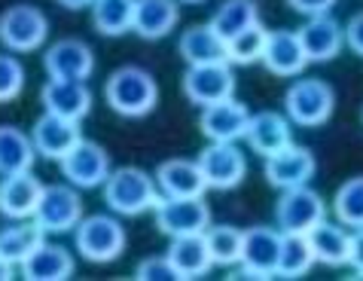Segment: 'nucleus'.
<instances>
[{
    "mask_svg": "<svg viewBox=\"0 0 363 281\" xmlns=\"http://www.w3.org/2000/svg\"><path fill=\"white\" fill-rule=\"evenodd\" d=\"M333 107H336V95H333V89L324 79H299L284 95V110L290 123L306 128L324 126L333 116Z\"/></svg>",
    "mask_w": 363,
    "mask_h": 281,
    "instance_id": "obj_4",
    "label": "nucleus"
},
{
    "mask_svg": "<svg viewBox=\"0 0 363 281\" xmlns=\"http://www.w3.org/2000/svg\"><path fill=\"white\" fill-rule=\"evenodd\" d=\"M311 250H315V260L324 266H348V254H351V236L345 233V224H320L308 233Z\"/></svg>",
    "mask_w": 363,
    "mask_h": 281,
    "instance_id": "obj_27",
    "label": "nucleus"
},
{
    "mask_svg": "<svg viewBox=\"0 0 363 281\" xmlns=\"http://www.w3.org/2000/svg\"><path fill=\"white\" fill-rule=\"evenodd\" d=\"M245 138L259 156H275L278 150L294 144V135H290V116H281V114H275V110L250 114Z\"/></svg>",
    "mask_w": 363,
    "mask_h": 281,
    "instance_id": "obj_21",
    "label": "nucleus"
},
{
    "mask_svg": "<svg viewBox=\"0 0 363 281\" xmlns=\"http://www.w3.org/2000/svg\"><path fill=\"white\" fill-rule=\"evenodd\" d=\"M25 89V67L16 55H0V104L16 101Z\"/></svg>",
    "mask_w": 363,
    "mask_h": 281,
    "instance_id": "obj_36",
    "label": "nucleus"
},
{
    "mask_svg": "<svg viewBox=\"0 0 363 281\" xmlns=\"http://www.w3.org/2000/svg\"><path fill=\"white\" fill-rule=\"evenodd\" d=\"M104 202L110 205L113 214H123V217H138L144 211L156 208L159 202L156 175H147L144 168H135V165L116 168L104 180Z\"/></svg>",
    "mask_w": 363,
    "mask_h": 281,
    "instance_id": "obj_2",
    "label": "nucleus"
},
{
    "mask_svg": "<svg viewBox=\"0 0 363 281\" xmlns=\"http://www.w3.org/2000/svg\"><path fill=\"white\" fill-rule=\"evenodd\" d=\"M327 217V205L308 184L281 189L278 208H275V224L281 233H302L308 236L320 220Z\"/></svg>",
    "mask_w": 363,
    "mask_h": 281,
    "instance_id": "obj_7",
    "label": "nucleus"
},
{
    "mask_svg": "<svg viewBox=\"0 0 363 281\" xmlns=\"http://www.w3.org/2000/svg\"><path fill=\"white\" fill-rule=\"evenodd\" d=\"M65 9H83V6H92L95 0H58Z\"/></svg>",
    "mask_w": 363,
    "mask_h": 281,
    "instance_id": "obj_41",
    "label": "nucleus"
},
{
    "mask_svg": "<svg viewBox=\"0 0 363 281\" xmlns=\"http://www.w3.org/2000/svg\"><path fill=\"white\" fill-rule=\"evenodd\" d=\"M22 275L28 281H67L74 275V257H70V250L62 245L43 242L22 263Z\"/></svg>",
    "mask_w": 363,
    "mask_h": 281,
    "instance_id": "obj_25",
    "label": "nucleus"
},
{
    "mask_svg": "<svg viewBox=\"0 0 363 281\" xmlns=\"http://www.w3.org/2000/svg\"><path fill=\"white\" fill-rule=\"evenodd\" d=\"M315 168H318V162H315V156H311V150L296 147V144L278 150L275 156H266V180L278 189L308 184Z\"/></svg>",
    "mask_w": 363,
    "mask_h": 281,
    "instance_id": "obj_15",
    "label": "nucleus"
},
{
    "mask_svg": "<svg viewBox=\"0 0 363 281\" xmlns=\"http://www.w3.org/2000/svg\"><path fill=\"white\" fill-rule=\"evenodd\" d=\"M104 98L119 116L140 119L156 107L159 86H156V79H153L150 70L125 65V67H119V70L110 74L107 86H104Z\"/></svg>",
    "mask_w": 363,
    "mask_h": 281,
    "instance_id": "obj_1",
    "label": "nucleus"
},
{
    "mask_svg": "<svg viewBox=\"0 0 363 281\" xmlns=\"http://www.w3.org/2000/svg\"><path fill=\"white\" fill-rule=\"evenodd\" d=\"M62 175L67 177V184H74L79 189H92V187H104V180L110 175V156L107 150L95 144V140H79L62 159Z\"/></svg>",
    "mask_w": 363,
    "mask_h": 281,
    "instance_id": "obj_12",
    "label": "nucleus"
},
{
    "mask_svg": "<svg viewBox=\"0 0 363 281\" xmlns=\"http://www.w3.org/2000/svg\"><path fill=\"white\" fill-rule=\"evenodd\" d=\"M34 147L40 156L46 159H62L74 150L79 140H83V135H79V123L77 119H67V116H58V114H46L34 123Z\"/></svg>",
    "mask_w": 363,
    "mask_h": 281,
    "instance_id": "obj_13",
    "label": "nucleus"
},
{
    "mask_svg": "<svg viewBox=\"0 0 363 281\" xmlns=\"http://www.w3.org/2000/svg\"><path fill=\"white\" fill-rule=\"evenodd\" d=\"M40 98H43V107L49 110V114L77 119V123L92 110V92H89L86 79H58V77H52L43 86Z\"/></svg>",
    "mask_w": 363,
    "mask_h": 281,
    "instance_id": "obj_17",
    "label": "nucleus"
},
{
    "mask_svg": "<svg viewBox=\"0 0 363 281\" xmlns=\"http://www.w3.org/2000/svg\"><path fill=\"white\" fill-rule=\"evenodd\" d=\"M43 229L34 220V224H28V220H16V226H6L4 233H0V257L6 260V263L13 266H22L28 257L34 254V250L43 245Z\"/></svg>",
    "mask_w": 363,
    "mask_h": 281,
    "instance_id": "obj_29",
    "label": "nucleus"
},
{
    "mask_svg": "<svg viewBox=\"0 0 363 281\" xmlns=\"http://www.w3.org/2000/svg\"><path fill=\"white\" fill-rule=\"evenodd\" d=\"M13 278V263H6L4 257H0V281H9Z\"/></svg>",
    "mask_w": 363,
    "mask_h": 281,
    "instance_id": "obj_42",
    "label": "nucleus"
},
{
    "mask_svg": "<svg viewBox=\"0 0 363 281\" xmlns=\"http://www.w3.org/2000/svg\"><path fill=\"white\" fill-rule=\"evenodd\" d=\"M184 92L189 101L199 107L226 101V98H232V92H235V74H232L229 62L193 65L184 74Z\"/></svg>",
    "mask_w": 363,
    "mask_h": 281,
    "instance_id": "obj_10",
    "label": "nucleus"
},
{
    "mask_svg": "<svg viewBox=\"0 0 363 281\" xmlns=\"http://www.w3.org/2000/svg\"><path fill=\"white\" fill-rule=\"evenodd\" d=\"M299 40H302L308 62H330L333 55H339L342 43H345V28L330 13L308 16V22L299 28Z\"/></svg>",
    "mask_w": 363,
    "mask_h": 281,
    "instance_id": "obj_19",
    "label": "nucleus"
},
{
    "mask_svg": "<svg viewBox=\"0 0 363 281\" xmlns=\"http://www.w3.org/2000/svg\"><path fill=\"white\" fill-rule=\"evenodd\" d=\"M333 211L345 226L363 229V177H351L336 189Z\"/></svg>",
    "mask_w": 363,
    "mask_h": 281,
    "instance_id": "obj_35",
    "label": "nucleus"
},
{
    "mask_svg": "<svg viewBox=\"0 0 363 281\" xmlns=\"http://www.w3.org/2000/svg\"><path fill=\"white\" fill-rule=\"evenodd\" d=\"M201 132L208 140H238L245 138L247 123H250V110L235 101V98H226V101L208 104L201 110Z\"/></svg>",
    "mask_w": 363,
    "mask_h": 281,
    "instance_id": "obj_18",
    "label": "nucleus"
},
{
    "mask_svg": "<svg viewBox=\"0 0 363 281\" xmlns=\"http://www.w3.org/2000/svg\"><path fill=\"white\" fill-rule=\"evenodd\" d=\"M34 220L43 233H70V229H77V224L83 220V199H79L74 184L43 187Z\"/></svg>",
    "mask_w": 363,
    "mask_h": 281,
    "instance_id": "obj_8",
    "label": "nucleus"
},
{
    "mask_svg": "<svg viewBox=\"0 0 363 281\" xmlns=\"http://www.w3.org/2000/svg\"><path fill=\"white\" fill-rule=\"evenodd\" d=\"M49 37V18L31 4H16L0 16V43L9 53H34Z\"/></svg>",
    "mask_w": 363,
    "mask_h": 281,
    "instance_id": "obj_5",
    "label": "nucleus"
},
{
    "mask_svg": "<svg viewBox=\"0 0 363 281\" xmlns=\"http://www.w3.org/2000/svg\"><path fill=\"white\" fill-rule=\"evenodd\" d=\"M156 184L162 196H201L208 189V180L201 175L199 162L189 159H168L159 165Z\"/></svg>",
    "mask_w": 363,
    "mask_h": 281,
    "instance_id": "obj_23",
    "label": "nucleus"
},
{
    "mask_svg": "<svg viewBox=\"0 0 363 281\" xmlns=\"http://www.w3.org/2000/svg\"><path fill=\"white\" fill-rule=\"evenodd\" d=\"M211 257H214V266H235L241 263V248H245V233L235 226H208L205 229Z\"/></svg>",
    "mask_w": 363,
    "mask_h": 281,
    "instance_id": "obj_33",
    "label": "nucleus"
},
{
    "mask_svg": "<svg viewBox=\"0 0 363 281\" xmlns=\"http://www.w3.org/2000/svg\"><path fill=\"white\" fill-rule=\"evenodd\" d=\"M168 260L174 263V269L180 272V281H184V278H201L211 266H214V257H211V248H208L205 233L171 238Z\"/></svg>",
    "mask_w": 363,
    "mask_h": 281,
    "instance_id": "obj_22",
    "label": "nucleus"
},
{
    "mask_svg": "<svg viewBox=\"0 0 363 281\" xmlns=\"http://www.w3.org/2000/svg\"><path fill=\"white\" fill-rule=\"evenodd\" d=\"M266 40H269V31L263 25H250L247 31L235 34L226 43V58L235 65H254V62H263V53H266Z\"/></svg>",
    "mask_w": 363,
    "mask_h": 281,
    "instance_id": "obj_34",
    "label": "nucleus"
},
{
    "mask_svg": "<svg viewBox=\"0 0 363 281\" xmlns=\"http://www.w3.org/2000/svg\"><path fill=\"white\" fill-rule=\"evenodd\" d=\"M263 65L272 70L275 77H296L306 70L308 55L302 49L299 31H269L266 40V53H263Z\"/></svg>",
    "mask_w": 363,
    "mask_h": 281,
    "instance_id": "obj_20",
    "label": "nucleus"
},
{
    "mask_svg": "<svg viewBox=\"0 0 363 281\" xmlns=\"http://www.w3.org/2000/svg\"><path fill=\"white\" fill-rule=\"evenodd\" d=\"M199 168L211 189H235L247 175L245 153L235 147V140H211L199 153Z\"/></svg>",
    "mask_w": 363,
    "mask_h": 281,
    "instance_id": "obj_9",
    "label": "nucleus"
},
{
    "mask_svg": "<svg viewBox=\"0 0 363 281\" xmlns=\"http://www.w3.org/2000/svg\"><path fill=\"white\" fill-rule=\"evenodd\" d=\"M77 250L89 263H113L125 250V229L116 217L110 214H92L77 224Z\"/></svg>",
    "mask_w": 363,
    "mask_h": 281,
    "instance_id": "obj_3",
    "label": "nucleus"
},
{
    "mask_svg": "<svg viewBox=\"0 0 363 281\" xmlns=\"http://www.w3.org/2000/svg\"><path fill=\"white\" fill-rule=\"evenodd\" d=\"M257 22H259V9H257L254 0H226V4L214 13V18H211V28L229 43L235 34L247 31V28L257 25Z\"/></svg>",
    "mask_w": 363,
    "mask_h": 281,
    "instance_id": "obj_30",
    "label": "nucleus"
},
{
    "mask_svg": "<svg viewBox=\"0 0 363 281\" xmlns=\"http://www.w3.org/2000/svg\"><path fill=\"white\" fill-rule=\"evenodd\" d=\"M281 242L284 233L272 226H250L245 233V248H241V272L247 278H269L278 275Z\"/></svg>",
    "mask_w": 363,
    "mask_h": 281,
    "instance_id": "obj_11",
    "label": "nucleus"
},
{
    "mask_svg": "<svg viewBox=\"0 0 363 281\" xmlns=\"http://www.w3.org/2000/svg\"><path fill=\"white\" fill-rule=\"evenodd\" d=\"M40 196H43V184L31 172L4 175V180H0V214L9 220L34 217Z\"/></svg>",
    "mask_w": 363,
    "mask_h": 281,
    "instance_id": "obj_16",
    "label": "nucleus"
},
{
    "mask_svg": "<svg viewBox=\"0 0 363 281\" xmlns=\"http://www.w3.org/2000/svg\"><path fill=\"white\" fill-rule=\"evenodd\" d=\"M156 226L168 238L205 233L211 226V208L201 202V196H162L153 208Z\"/></svg>",
    "mask_w": 363,
    "mask_h": 281,
    "instance_id": "obj_6",
    "label": "nucleus"
},
{
    "mask_svg": "<svg viewBox=\"0 0 363 281\" xmlns=\"http://www.w3.org/2000/svg\"><path fill=\"white\" fill-rule=\"evenodd\" d=\"M177 0H135V31L144 40H162L177 25Z\"/></svg>",
    "mask_w": 363,
    "mask_h": 281,
    "instance_id": "obj_26",
    "label": "nucleus"
},
{
    "mask_svg": "<svg viewBox=\"0 0 363 281\" xmlns=\"http://www.w3.org/2000/svg\"><path fill=\"white\" fill-rule=\"evenodd\" d=\"M180 55L184 62L193 65H214V62H229L226 58V40L220 37L211 25H193L189 31L180 34Z\"/></svg>",
    "mask_w": 363,
    "mask_h": 281,
    "instance_id": "obj_24",
    "label": "nucleus"
},
{
    "mask_svg": "<svg viewBox=\"0 0 363 281\" xmlns=\"http://www.w3.org/2000/svg\"><path fill=\"white\" fill-rule=\"evenodd\" d=\"M180 4H201V0H180Z\"/></svg>",
    "mask_w": 363,
    "mask_h": 281,
    "instance_id": "obj_43",
    "label": "nucleus"
},
{
    "mask_svg": "<svg viewBox=\"0 0 363 281\" xmlns=\"http://www.w3.org/2000/svg\"><path fill=\"white\" fill-rule=\"evenodd\" d=\"M37 159L34 138H28L16 126H0V175L31 172Z\"/></svg>",
    "mask_w": 363,
    "mask_h": 281,
    "instance_id": "obj_28",
    "label": "nucleus"
},
{
    "mask_svg": "<svg viewBox=\"0 0 363 281\" xmlns=\"http://www.w3.org/2000/svg\"><path fill=\"white\" fill-rule=\"evenodd\" d=\"M287 4L302 16H324L336 6V0H287Z\"/></svg>",
    "mask_w": 363,
    "mask_h": 281,
    "instance_id": "obj_38",
    "label": "nucleus"
},
{
    "mask_svg": "<svg viewBox=\"0 0 363 281\" xmlns=\"http://www.w3.org/2000/svg\"><path fill=\"white\" fill-rule=\"evenodd\" d=\"M345 43L354 49L357 55H363V13H357V16L345 25Z\"/></svg>",
    "mask_w": 363,
    "mask_h": 281,
    "instance_id": "obj_39",
    "label": "nucleus"
},
{
    "mask_svg": "<svg viewBox=\"0 0 363 281\" xmlns=\"http://www.w3.org/2000/svg\"><path fill=\"white\" fill-rule=\"evenodd\" d=\"M135 278L138 281H180V272L174 269V263L165 257H147L140 260L138 269H135Z\"/></svg>",
    "mask_w": 363,
    "mask_h": 281,
    "instance_id": "obj_37",
    "label": "nucleus"
},
{
    "mask_svg": "<svg viewBox=\"0 0 363 281\" xmlns=\"http://www.w3.org/2000/svg\"><path fill=\"white\" fill-rule=\"evenodd\" d=\"M43 65L49 70V77L89 79V74L95 70V55H92V49H89V43H83V40L65 37V40H55V43L46 49Z\"/></svg>",
    "mask_w": 363,
    "mask_h": 281,
    "instance_id": "obj_14",
    "label": "nucleus"
},
{
    "mask_svg": "<svg viewBox=\"0 0 363 281\" xmlns=\"http://www.w3.org/2000/svg\"><path fill=\"white\" fill-rule=\"evenodd\" d=\"M348 266L357 269L363 275V229H357L354 236H351V254H348Z\"/></svg>",
    "mask_w": 363,
    "mask_h": 281,
    "instance_id": "obj_40",
    "label": "nucleus"
},
{
    "mask_svg": "<svg viewBox=\"0 0 363 281\" xmlns=\"http://www.w3.org/2000/svg\"><path fill=\"white\" fill-rule=\"evenodd\" d=\"M315 250H311L308 236L302 233H284L281 242V260H278V275L281 278H302L315 266Z\"/></svg>",
    "mask_w": 363,
    "mask_h": 281,
    "instance_id": "obj_32",
    "label": "nucleus"
},
{
    "mask_svg": "<svg viewBox=\"0 0 363 281\" xmlns=\"http://www.w3.org/2000/svg\"><path fill=\"white\" fill-rule=\"evenodd\" d=\"M92 22L101 34L119 37L135 28V0H95Z\"/></svg>",
    "mask_w": 363,
    "mask_h": 281,
    "instance_id": "obj_31",
    "label": "nucleus"
}]
</instances>
